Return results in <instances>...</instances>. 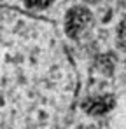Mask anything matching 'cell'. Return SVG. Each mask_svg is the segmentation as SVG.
I'll return each instance as SVG.
<instances>
[{
    "label": "cell",
    "mask_w": 126,
    "mask_h": 129,
    "mask_svg": "<svg viewBox=\"0 0 126 129\" xmlns=\"http://www.w3.org/2000/svg\"><path fill=\"white\" fill-rule=\"evenodd\" d=\"M7 19L0 14V129H19V68H14L16 56L11 45L2 39Z\"/></svg>",
    "instance_id": "1"
},
{
    "label": "cell",
    "mask_w": 126,
    "mask_h": 129,
    "mask_svg": "<svg viewBox=\"0 0 126 129\" xmlns=\"http://www.w3.org/2000/svg\"><path fill=\"white\" fill-rule=\"evenodd\" d=\"M91 21H93L91 11L86 5H75V7L68 9V12L65 16V31L70 39H77L88 30Z\"/></svg>",
    "instance_id": "2"
},
{
    "label": "cell",
    "mask_w": 126,
    "mask_h": 129,
    "mask_svg": "<svg viewBox=\"0 0 126 129\" xmlns=\"http://www.w3.org/2000/svg\"><path fill=\"white\" fill-rule=\"evenodd\" d=\"M116 40H117V45L126 51V16L119 21L117 24V30H116Z\"/></svg>",
    "instance_id": "3"
},
{
    "label": "cell",
    "mask_w": 126,
    "mask_h": 129,
    "mask_svg": "<svg viewBox=\"0 0 126 129\" xmlns=\"http://www.w3.org/2000/svg\"><path fill=\"white\" fill-rule=\"evenodd\" d=\"M54 0H25V4L30 7V9H46L53 4Z\"/></svg>",
    "instance_id": "4"
},
{
    "label": "cell",
    "mask_w": 126,
    "mask_h": 129,
    "mask_svg": "<svg viewBox=\"0 0 126 129\" xmlns=\"http://www.w3.org/2000/svg\"><path fill=\"white\" fill-rule=\"evenodd\" d=\"M86 2H89V4H95V2H98V0H86Z\"/></svg>",
    "instance_id": "5"
}]
</instances>
